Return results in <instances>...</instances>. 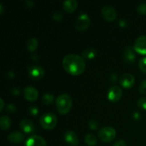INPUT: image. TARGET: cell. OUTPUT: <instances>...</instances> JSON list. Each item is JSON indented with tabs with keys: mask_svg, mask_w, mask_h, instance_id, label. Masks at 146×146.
Masks as SVG:
<instances>
[{
	"mask_svg": "<svg viewBox=\"0 0 146 146\" xmlns=\"http://www.w3.org/2000/svg\"><path fill=\"white\" fill-rule=\"evenodd\" d=\"M62 66L68 74L74 76L80 75L85 71V59L78 54H67L63 58Z\"/></svg>",
	"mask_w": 146,
	"mask_h": 146,
	"instance_id": "obj_1",
	"label": "cell"
},
{
	"mask_svg": "<svg viewBox=\"0 0 146 146\" xmlns=\"http://www.w3.org/2000/svg\"><path fill=\"white\" fill-rule=\"evenodd\" d=\"M56 107L58 111L62 115H65L71 110L73 105V100L68 94H63L56 98Z\"/></svg>",
	"mask_w": 146,
	"mask_h": 146,
	"instance_id": "obj_2",
	"label": "cell"
},
{
	"mask_svg": "<svg viewBox=\"0 0 146 146\" xmlns=\"http://www.w3.org/2000/svg\"><path fill=\"white\" fill-rule=\"evenodd\" d=\"M57 123V117L53 113H46L43 114L39 120V123L41 126L46 130L53 129L56 125Z\"/></svg>",
	"mask_w": 146,
	"mask_h": 146,
	"instance_id": "obj_3",
	"label": "cell"
},
{
	"mask_svg": "<svg viewBox=\"0 0 146 146\" xmlns=\"http://www.w3.org/2000/svg\"><path fill=\"white\" fill-rule=\"evenodd\" d=\"M98 138L104 143H109L113 141L116 135L115 128L111 126H104L98 131Z\"/></svg>",
	"mask_w": 146,
	"mask_h": 146,
	"instance_id": "obj_4",
	"label": "cell"
},
{
	"mask_svg": "<svg viewBox=\"0 0 146 146\" xmlns=\"http://www.w3.org/2000/svg\"><path fill=\"white\" fill-rule=\"evenodd\" d=\"M91 25V19L86 13H81L76 21V28L78 31H85Z\"/></svg>",
	"mask_w": 146,
	"mask_h": 146,
	"instance_id": "obj_5",
	"label": "cell"
},
{
	"mask_svg": "<svg viewBox=\"0 0 146 146\" xmlns=\"http://www.w3.org/2000/svg\"><path fill=\"white\" fill-rule=\"evenodd\" d=\"M28 74L31 78L34 80H40L44 76L45 71L40 66L33 65L27 67Z\"/></svg>",
	"mask_w": 146,
	"mask_h": 146,
	"instance_id": "obj_6",
	"label": "cell"
},
{
	"mask_svg": "<svg viewBox=\"0 0 146 146\" xmlns=\"http://www.w3.org/2000/svg\"><path fill=\"white\" fill-rule=\"evenodd\" d=\"M123 95V91L121 88L118 86H112L108 90L107 96L109 101L111 102H117L121 98Z\"/></svg>",
	"mask_w": 146,
	"mask_h": 146,
	"instance_id": "obj_7",
	"label": "cell"
},
{
	"mask_svg": "<svg viewBox=\"0 0 146 146\" xmlns=\"http://www.w3.org/2000/svg\"><path fill=\"white\" fill-rule=\"evenodd\" d=\"M133 49L138 54L146 55V35L140 36L135 39Z\"/></svg>",
	"mask_w": 146,
	"mask_h": 146,
	"instance_id": "obj_8",
	"label": "cell"
},
{
	"mask_svg": "<svg viewBox=\"0 0 146 146\" xmlns=\"http://www.w3.org/2000/svg\"><path fill=\"white\" fill-rule=\"evenodd\" d=\"M103 17L107 21H113L117 17V11L113 6L108 4L105 5L101 9Z\"/></svg>",
	"mask_w": 146,
	"mask_h": 146,
	"instance_id": "obj_9",
	"label": "cell"
},
{
	"mask_svg": "<svg viewBox=\"0 0 146 146\" xmlns=\"http://www.w3.org/2000/svg\"><path fill=\"white\" fill-rule=\"evenodd\" d=\"M25 146H46V142L41 135H33L27 138Z\"/></svg>",
	"mask_w": 146,
	"mask_h": 146,
	"instance_id": "obj_10",
	"label": "cell"
},
{
	"mask_svg": "<svg viewBox=\"0 0 146 146\" xmlns=\"http://www.w3.org/2000/svg\"><path fill=\"white\" fill-rule=\"evenodd\" d=\"M120 84L123 88H130L135 84V77L130 73L123 74L120 78Z\"/></svg>",
	"mask_w": 146,
	"mask_h": 146,
	"instance_id": "obj_11",
	"label": "cell"
},
{
	"mask_svg": "<svg viewBox=\"0 0 146 146\" xmlns=\"http://www.w3.org/2000/svg\"><path fill=\"white\" fill-rule=\"evenodd\" d=\"M24 95L27 100L29 101H34L38 98V90L32 86H27L24 89Z\"/></svg>",
	"mask_w": 146,
	"mask_h": 146,
	"instance_id": "obj_12",
	"label": "cell"
},
{
	"mask_svg": "<svg viewBox=\"0 0 146 146\" xmlns=\"http://www.w3.org/2000/svg\"><path fill=\"white\" fill-rule=\"evenodd\" d=\"M20 128L26 133H30L35 131L36 127L33 121L28 118H24L19 123Z\"/></svg>",
	"mask_w": 146,
	"mask_h": 146,
	"instance_id": "obj_13",
	"label": "cell"
},
{
	"mask_svg": "<svg viewBox=\"0 0 146 146\" xmlns=\"http://www.w3.org/2000/svg\"><path fill=\"white\" fill-rule=\"evenodd\" d=\"M64 138L66 142L72 146H76L78 144V138L76 133L71 130L66 131L64 135Z\"/></svg>",
	"mask_w": 146,
	"mask_h": 146,
	"instance_id": "obj_14",
	"label": "cell"
},
{
	"mask_svg": "<svg viewBox=\"0 0 146 146\" xmlns=\"http://www.w3.org/2000/svg\"><path fill=\"white\" fill-rule=\"evenodd\" d=\"M135 50L133 49L130 45L126 46L124 48L123 58L125 61L128 64H133L135 61V54L134 52Z\"/></svg>",
	"mask_w": 146,
	"mask_h": 146,
	"instance_id": "obj_15",
	"label": "cell"
},
{
	"mask_svg": "<svg viewBox=\"0 0 146 146\" xmlns=\"http://www.w3.org/2000/svg\"><path fill=\"white\" fill-rule=\"evenodd\" d=\"M7 139L12 143H20L24 141V135L19 131H14L9 134Z\"/></svg>",
	"mask_w": 146,
	"mask_h": 146,
	"instance_id": "obj_16",
	"label": "cell"
},
{
	"mask_svg": "<svg viewBox=\"0 0 146 146\" xmlns=\"http://www.w3.org/2000/svg\"><path fill=\"white\" fill-rule=\"evenodd\" d=\"M78 7V2L76 0H66L63 3V7L64 10L68 13H72Z\"/></svg>",
	"mask_w": 146,
	"mask_h": 146,
	"instance_id": "obj_17",
	"label": "cell"
},
{
	"mask_svg": "<svg viewBox=\"0 0 146 146\" xmlns=\"http://www.w3.org/2000/svg\"><path fill=\"white\" fill-rule=\"evenodd\" d=\"M11 120L7 115H2L0 118V126L2 130H7L11 126Z\"/></svg>",
	"mask_w": 146,
	"mask_h": 146,
	"instance_id": "obj_18",
	"label": "cell"
},
{
	"mask_svg": "<svg viewBox=\"0 0 146 146\" xmlns=\"http://www.w3.org/2000/svg\"><path fill=\"white\" fill-rule=\"evenodd\" d=\"M38 46V41L36 38H30L27 41V48L29 51H34L37 48Z\"/></svg>",
	"mask_w": 146,
	"mask_h": 146,
	"instance_id": "obj_19",
	"label": "cell"
},
{
	"mask_svg": "<svg viewBox=\"0 0 146 146\" xmlns=\"http://www.w3.org/2000/svg\"><path fill=\"white\" fill-rule=\"evenodd\" d=\"M97 55V51L94 48H88L83 52V56L86 59H93Z\"/></svg>",
	"mask_w": 146,
	"mask_h": 146,
	"instance_id": "obj_20",
	"label": "cell"
},
{
	"mask_svg": "<svg viewBox=\"0 0 146 146\" xmlns=\"http://www.w3.org/2000/svg\"><path fill=\"white\" fill-rule=\"evenodd\" d=\"M86 143L89 146H94L97 143V138L95 135L93 133H88L85 136Z\"/></svg>",
	"mask_w": 146,
	"mask_h": 146,
	"instance_id": "obj_21",
	"label": "cell"
},
{
	"mask_svg": "<svg viewBox=\"0 0 146 146\" xmlns=\"http://www.w3.org/2000/svg\"><path fill=\"white\" fill-rule=\"evenodd\" d=\"M54 96L53 94H44V96L42 97V102L44 103L46 105H48V104H51V103L54 101Z\"/></svg>",
	"mask_w": 146,
	"mask_h": 146,
	"instance_id": "obj_22",
	"label": "cell"
},
{
	"mask_svg": "<svg viewBox=\"0 0 146 146\" xmlns=\"http://www.w3.org/2000/svg\"><path fill=\"white\" fill-rule=\"evenodd\" d=\"M138 66L142 72L146 74V56H143L140 59L138 62Z\"/></svg>",
	"mask_w": 146,
	"mask_h": 146,
	"instance_id": "obj_23",
	"label": "cell"
},
{
	"mask_svg": "<svg viewBox=\"0 0 146 146\" xmlns=\"http://www.w3.org/2000/svg\"><path fill=\"white\" fill-rule=\"evenodd\" d=\"M137 12L140 14H146V3H141L140 4H138V6L136 8Z\"/></svg>",
	"mask_w": 146,
	"mask_h": 146,
	"instance_id": "obj_24",
	"label": "cell"
},
{
	"mask_svg": "<svg viewBox=\"0 0 146 146\" xmlns=\"http://www.w3.org/2000/svg\"><path fill=\"white\" fill-rule=\"evenodd\" d=\"M137 105H138V106L139 107V108H142V109L146 110V96L141 97V98L138 100Z\"/></svg>",
	"mask_w": 146,
	"mask_h": 146,
	"instance_id": "obj_25",
	"label": "cell"
},
{
	"mask_svg": "<svg viewBox=\"0 0 146 146\" xmlns=\"http://www.w3.org/2000/svg\"><path fill=\"white\" fill-rule=\"evenodd\" d=\"M29 112L33 116H36V115H38L39 111H38V108L37 106H31L29 108Z\"/></svg>",
	"mask_w": 146,
	"mask_h": 146,
	"instance_id": "obj_26",
	"label": "cell"
},
{
	"mask_svg": "<svg viewBox=\"0 0 146 146\" xmlns=\"http://www.w3.org/2000/svg\"><path fill=\"white\" fill-rule=\"evenodd\" d=\"M138 89H139L141 94H146V79H144L143 81H141Z\"/></svg>",
	"mask_w": 146,
	"mask_h": 146,
	"instance_id": "obj_27",
	"label": "cell"
},
{
	"mask_svg": "<svg viewBox=\"0 0 146 146\" xmlns=\"http://www.w3.org/2000/svg\"><path fill=\"white\" fill-rule=\"evenodd\" d=\"M98 122L96 120H90L89 122H88V125H89V128H91L93 130H96L98 128Z\"/></svg>",
	"mask_w": 146,
	"mask_h": 146,
	"instance_id": "obj_28",
	"label": "cell"
},
{
	"mask_svg": "<svg viewBox=\"0 0 146 146\" xmlns=\"http://www.w3.org/2000/svg\"><path fill=\"white\" fill-rule=\"evenodd\" d=\"M52 17H53V19H54V20H56V21H60L62 20L63 14L61 12L57 11H55V12H54Z\"/></svg>",
	"mask_w": 146,
	"mask_h": 146,
	"instance_id": "obj_29",
	"label": "cell"
},
{
	"mask_svg": "<svg viewBox=\"0 0 146 146\" xmlns=\"http://www.w3.org/2000/svg\"><path fill=\"white\" fill-rule=\"evenodd\" d=\"M7 111H8L9 113H13L16 112V111H17V108H16V106L14 105V104H9L7 106Z\"/></svg>",
	"mask_w": 146,
	"mask_h": 146,
	"instance_id": "obj_30",
	"label": "cell"
},
{
	"mask_svg": "<svg viewBox=\"0 0 146 146\" xmlns=\"http://www.w3.org/2000/svg\"><path fill=\"white\" fill-rule=\"evenodd\" d=\"M113 146H126V143H125V141L124 140L120 139L115 141V143L113 144Z\"/></svg>",
	"mask_w": 146,
	"mask_h": 146,
	"instance_id": "obj_31",
	"label": "cell"
},
{
	"mask_svg": "<svg viewBox=\"0 0 146 146\" xmlns=\"http://www.w3.org/2000/svg\"><path fill=\"white\" fill-rule=\"evenodd\" d=\"M11 93L14 95H19V94L21 93V91H20L19 88V87H14L11 89Z\"/></svg>",
	"mask_w": 146,
	"mask_h": 146,
	"instance_id": "obj_32",
	"label": "cell"
},
{
	"mask_svg": "<svg viewBox=\"0 0 146 146\" xmlns=\"http://www.w3.org/2000/svg\"><path fill=\"white\" fill-rule=\"evenodd\" d=\"M127 21H125V19H121L119 21V26L121 27H122V28H124V27H126L127 26Z\"/></svg>",
	"mask_w": 146,
	"mask_h": 146,
	"instance_id": "obj_33",
	"label": "cell"
},
{
	"mask_svg": "<svg viewBox=\"0 0 146 146\" xmlns=\"http://www.w3.org/2000/svg\"><path fill=\"white\" fill-rule=\"evenodd\" d=\"M4 100H3L2 98H0V111H3V109H4Z\"/></svg>",
	"mask_w": 146,
	"mask_h": 146,
	"instance_id": "obj_34",
	"label": "cell"
},
{
	"mask_svg": "<svg viewBox=\"0 0 146 146\" xmlns=\"http://www.w3.org/2000/svg\"><path fill=\"white\" fill-rule=\"evenodd\" d=\"M133 118H135V119L138 120L141 118V115H140V113L138 112H135L133 113Z\"/></svg>",
	"mask_w": 146,
	"mask_h": 146,
	"instance_id": "obj_35",
	"label": "cell"
},
{
	"mask_svg": "<svg viewBox=\"0 0 146 146\" xmlns=\"http://www.w3.org/2000/svg\"><path fill=\"white\" fill-rule=\"evenodd\" d=\"M4 11V6L2 4H0V13H2Z\"/></svg>",
	"mask_w": 146,
	"mask_h": 146,
	"instance_id": "obj_36",
	"label": "cell"
}]
</instances>
